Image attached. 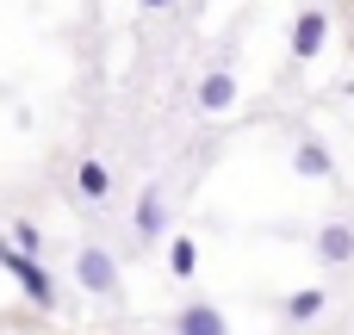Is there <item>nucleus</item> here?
<instances>
[{"label":"nucleus","mask_w":354,"mask_h":335,"mask_svg":"<svg viewBox=\"0 0 354 335\" xmlns=\"http://www.w3.org/2000/svg\"><path fill=\"white\" fill-rule=\"evenodd\" d=\"M0 267H6V274H12V280L25 286V298H31V305H44V311L56 305V286H50V274H44V267H37L31 255H19L12 242H0Z\"/></svg>","instance_id":"1"},{"label":"nucleus","mask_w":354,"mask_h":335,"mask_svg":"<svg viewBox=\"0 0 354 335\" xmlns=\"http://www.w3.org/2000/svg\"><path fill=\"white\" fill-rule=\"evenodd\" d=\"M75 280H81L87 292H118V261H112L106 249H93V242H87V249L75 255Z\"/></svg>","instance_id":"2"},{"label":"nucleus","mask_w":354,"mask_h":335,"mask_svg":"<svg viewBox=\"0 0 354 335\" xmlns=\"http://www.w3.org/2000/svg\"><path fill=\"white\" fill-rule=\"evenodd\" d=\"M174 335H230V323H224V311H212V305H187V311L174 317Z\"/></svg>","instance_id":"3"},{"label":"nucleus","mask_w":354,"mask_h":335,"mask_svg":"<svg viewBox=\"0 0 354 335\" xmlns=\"http://www.w3.org/2000/svg\"><path fill=\"white\" fill-rule=\"evenodd\" d=\"M324 31H330V19L311 6V12H299V25H292V56H317L324 50Z\"/></svg>","instance_id":"4"},{"label":"nucleus","mask_w":354,"mask_h":335,"mask_svg":"<svg viewBox=\"0 0 354 335\" xmlns=\"http://www.w3.org/2000/svg\"><path fill=\"white\" fill-rule=\"evenodd\" d=\"M317 255H324L330 267L354 261V230H348V224H324V236H317Z\"/></svg>","instance_id":"5"},{"label":"nucleus","mask_w":354,"mask_h":335,"mask_svg":"<svg viewBox=\"0 0 354 335\" xmlns=\"http://www.w3.org/2000/svg\"><path fill=\"white\" fill-rule=\"evenodd\" d=\"M292 168H299L305 180H330V149H324L317 137H305V143H299V155H292Z\"/></svg>","instance_id":"6"},{"label":"nucleus","mask_w":354,"mask_h":335,"mask_svg":"<svg viewBox=\"0 0 354 335\" xmlns=\"http://www.w3.org/2000/svg\"><path fill=\"white\" fill-rule=\"evenodd\" d=\"M162 224H168V205H162L156 186H143V199H137V236H162Z\"/></svg>","instance_id":"7"},{"label":"nucleus","mask_w":354,"mask_h":335,"mask_svg":"<svg viewBox=\"0 0 354 335\" xmlns=\"http://www.w3.org/2000/svg\"><path fill=\"white\" fill-rule=\"evenodd\" d=\"M230 99H236V81H230V75H205V81H199V106H205V112H224Z\"/></svg>","instance_id":"8"},{"label":"nucleus","mask_w":354,"mask_h":335,"mask_svg":"<svg viewBox=\"0 0 354 335\" xmlns=\"http://www.w3.org/2000/svg\"><path fill=\"white\" fill-rule=\"evenodd\" d=\"M75 186H81V199H106V193H112V174H106V162H81Z\"/></svg>","instance_id":"9"},{"label":"nucleus","mask_w":354,"mask_h":335,"mask_svg":"<svg viewBox=\"0 0 354 335\" xmlns=\"http://www.w3.org/2000/svg\"><path fill=\"white\" fill-rule=\"evenodd\" d=\"M317 311H324V292H292V298H286V317H292V323H305V317H317Z\"/></svg>","instance_id":"10"},{"label":"nucleus","mask_w":354,"mask_h":335,"mask_svg":"<svg viewBox=\"0 0 354 335\" xmlns=\"http://www.w3.org/2000/svg\"><path fill=\"white\" fill-rule=\"evenodd\" d=\"M12 249H19V255H37V249H44V230H37V224H12Z\"/></svg>","instance_id":"11"},{"label":"nucleus","mask_w":354,"mask_h":335,"mask_svg":"<svg viewBox=\"0 0 354 335\" xmlns=\"http://www.w3.org/2000/svg\"><path fill=\"white\" fill-rule=\"evenodd\" d=\"M168 261H174V274H193V261H199V255H193V242H174V255H168Z\"/></svg>","instance_id":"12"}]
</instances>
